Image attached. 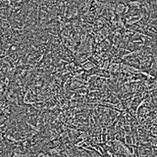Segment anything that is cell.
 Returning <instances> with one entry per match:
<instances>
[{"label":"cell","instance_id":"6da1fadb","mask_svg":"<svg viewBox=\"0 0 157 157\" xmlns=\"http://www.w3.org/2000/svg\"><path fill=\"white\" fill-rule=\"evenodd\" d=\"M126 4L125 2H119L116 4V8H115V14L117 16H121L122 14L125 12V7H126Z\"/></svg>","mask_w":157,"mask_h":157}]
</instances>
